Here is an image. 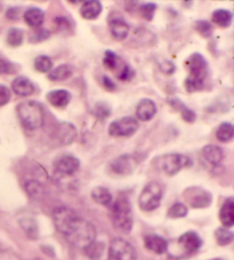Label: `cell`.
Returning a JSON list of instances; mask_svg holds the SVG:
<instances>
[{
	"label": "cell",
	"mask_w": 234,
	"mask_h": 260,
	"mask_svg": "<svg viewBox=\"0 0 234 260\" xmlns=\"http://www.w3.org/2000/svg\"><path fill=\"white\" fill-rule=\"evenodd\" d=\"M53 221L68 242L78 249L85 250L96 239V230L92 222L67 207L56 208L53 211Z\"/></svg>",
	"instance_id": "6da1fadb"
},
{
	"label": "cell",
	"mask_w": 234,
	"mask_h": 260,
	"mask_svg": "<svg viewBox=\"0 0 234 260\" xmlns=\"http://www.w3.org/2000/svg\"><path fill=\"white\" fill-rule=\"evenodd\" d=\"M186 67L189 69V76L185 80L186 90L194 92L202 89L208 76V63L206 58L199 53L192 54L187 59Z\"/></svg>",
	"instance_id": "7a4b0ae2"
},
{
	"label": "cell",
	"mask_w": 234,
	"mask_h": 260,
	"mask_svg": "<svg viewBox=\"0 0 234 260\" xmlns=\"http://www.w3.org/2000/svg\"><path fill=\"white\" fill-rule=\"evenodd\" d=\"M111 204L110 216L114 229L121 233H129L134 224V216L129 200L126 197H119Z\"/></svg>",
	"instance_id": "3957f363"
},
{
	"label": "cell",
	"mask_w": 234,
	"mask_h": 260,
	"mask_svg": "<svg viewBox=\"0 0 234 260\" xmlns=\"http://www.w3.org/2000/svg\"><path fill=\"white\" fill-rule=\"evenodd\" d=\"M16 114L23 127L36 130L43 127L45 121L44 106L37 101H24L17 105Z\"/></svg>",
	"instance_id": "277c9868"
},
{
	"label": "cell",
	"mask_w": 234,
	"mask_h": 260,
	"mask_svg": "<svg viewBox=\"0 0 234 260\" xmlns=\"http://www.w3.org/2000/svg\"><path fill=\"white\" fill-rule=\"evenodd\" d=\"M157 168L167 176H175L182 169L192 166L191 157L180 153H169L156 159Z\"/></svg>",
	"instance_id": "5b68a950"
},
{
	"label": "cell",
	"mask_w": 234,
	"mask_h": 260,
	"mask_svg": "<svg viewBox=\"0 0 234 260\" xmlns=\"http://www.w3.org/2000/svg\"><path fill=\"white\" fill-rule=\"evenodd\" d=\"M163 188L161 184L158 182H150L147 186L143 188L138 198L139 208L143 211H153L159 208L162 201Z\"/></svg>",
	"instance_id": "8992f818"
},
{
	"label": "cell",
	"mask_w": 234,
	"mask_h": 260,
	"mask_svg": "<svg viewBox=\"0 0 234 260\" xmlns=\"http://www.w3.org/2000/svg\"><path fill=\"white\" fill-rule=\"evenodd\" d=\"M107 258L109 260H136V251L128 241L114 239L109 245Z\"/></svg>",
	"instance_id": "52a82bcc"
},
{
	"label": "cell",
	"mask_w": 234,
	"mask_h": 260,
	"mask_svg": "<svg viewBox=\"0 0 234 260\" xmlns=\"http://www.w3.org/2000/svg\"><path fill=\"white\" fill-rule=\"evenodd\" d=\"M138 127L137 119L124 117L111 122L109 126V135L111 137H130L137 132Z\"/></svg>",
	"instance_id": "ba28073f"
},
{
	"label": "cell",
	"mask_w": 234,
	"mask_h": 260,
	"mask_svg": "<svg viewBox=\"0 0 234 260\" xmlns=\"http://www.w3.org/2000/svg\"><path fill=\"white\" fill-rule=\"evenodd\" d=\"M80 168V161L78 157L71 154H62L57 156L54 161V169L61 176L70 177Z\"/></svg>",
	"instance_id": "9c48e42d"
},
{
	"label": "cell",
	"mask_w": 234,
	"mask_h": 260,
	"mask_svg": "<svg viewBox=\"0 0 234 260\" xmlns=\"http://www.w3.org/2000/svg\"><path fill=\"white\" fill-rule=\"evenodd\" d=\"M184 198L192 208H207L212 203V195L200 187L187 188L184 192Z\"/></svg>",
	"instance_id": "30bf717a"
},
{
	"label": "cell",
	"mask_w": 234,
	"mask_h": 260,
	"mask_svg": "<svg viewBox=\"0 0 234 260\" xmlns=\"http://www.w3.org/2000/svg\"><path fill=\"white\" fill-rule=\"evenodd\" d=\"M53 136L58 145L67 146L72 144L77 137V129L72 123L61 122L55 126Z\"/></svg>",
	"instance_id": "8fae6325"
},
{
	"label": "cell",
	"mask_w": 234,
	"mask_h": 260,
	"mask_svg": "<svg viewBox=\"0 0 234 260\" xmlns=\"http://www.w3.org/2000/svg\"><path fill=\"white\" fill-rule=\"evenodd\" d=\"M137 165V161L135 156L130 154H123L111 162L110 170L115 175L126 176L132 174V171L135 169Z\"/></svg>",
	"instance_id": "7c38bea8"
},
{
	"label": "cell",
	"mask_w": 234,
	"mask_h": 260,
	"mask_svg": "<svg viewBox=\"0 0 234 260\" xmlns=\"http://www.w3.org/2000/svg\"><path fill=\"white\" fill-rule=\"evenodd\" d=\"M180 248L183 250L185 254H193L196 251H199V249L202 245V240L196 234L195 232H186V233L182 234L179 240H177Z\"/></svg>",
	"instance_id": "4fadbf2b"
},
{
	"label": "cell",
	"mask_w": 234,
	"mask_h": 260,
	"mask_svg": "<svg viewBox=\"0 0 234 260\" xmlns=\"http://www.w3.org/2000/svg\"><path fill=\"white\" fill-rule=\"evenodd\" d=\"M109 26H110L111 36L113 37L115 40L123 41L127 38L129 35V31H130L129 24L119 15L110 16Z\"/></svg>",
	"instance_id": "5bb4252c"
},
{
	"label": "cell",
	"mask_w": 234,
	"mask_h": 260,
	"mask_svg": "<svg viewBox=\"0 0 234 260\" xmlns=\"http://www.w3.org/2000/svg\"><path fill=\"white\" fill-rule=\"evenodd\" d=\"M157 114V105L152 100L144 99L136 105V118L140 121L148 122Z\"/></svg>",
	"instance_id": "9a60e30c"
},
{
	"label": "cell",
	"mask_w": 234,
	"mask_h": 260,
	"mask_svg": "<svg viewBox=\"0 0 234 260\" xmlns=\"http://www.w3.org/2000/svg\"><path fill=\"white\" fill-rule=\"evenodd\" d=\"M12 90L15 92L17 96L29 97L35 94L36 86L29 78L20 76L14 79V81L12 83Z\"/></svg>",
	"instance_id": "2e32d148"
},
{
	"label": "cell",
	"mask_w": 234,
	"mask_h": 260,
	"mask_svg": "<svg viewBox=\"0 0 234 260\" xmlns=\"http://www.w3.org/2000/svg\"><path fill=\"white\" fill-rule=\"evenodd\" d=\"M144 244L145 248L157 254H163L168 250L167 240L157 234H149L145 236Z\"/></svg>",
	"instance_id": "e0dca14e"
},
{
	"label": "cell",
	"mask_w": 234,
	"mask_h": 260,
	"mask_svg": "<svg viewBox=\"0 0 234 260\" xmlns=\"http://www.w3.org/2000/svg\"><path fill=\"white\" fill-rule=\"evenodd\" d=\"M46 100L48 103L54 106L56 109H64L69 105L70 101H71V95L70 92L65 89H54L50 90L48 94L46 95Z\"/></svg>",
	"instance_id": "ac0fdd59"
},
{
	"label": "cell",
	"mask_w": 234,
	"mask_h": 260,
	"mask_svg": "<svg viewBox=\"0 0 234 260\" xmlns=\"http://www.w3.org/2000/svg\"><path fill=\"white\" fill-rule=\"evenodd\" d=\"M102 3L97 2V0H88V2H83L80 7V15L83 20L93 21L101 15L102 13Z\"/></svg>",
	"instance_id": "d6986e66"
},
{
	"label": "cell",
	"mask_w": 234,
	"mask_h": 260,
	"mask_svg": "<svg viewBox=\"0 0 234 260\" xmlns=\"http://www.w3.org/2000/svg\"><path fill=\"white\" fill-rule=\"evenodd\" d=\"M201 154H202L203 159L212 166H219L224 160V151L217 145H206L202 150H201Z\"/></svg>",
	"instance_id": "ffe728a7"
},
{
	"label": "cell",
	"mask_w": 234,
	"mask_h": 260,
	"mask_svg": "<svg viewBox=\"0 0 234 260\" xmlns=\"http://www.w3.org/2000/svg\"><path fill=\"white\" fill-rule=\"evenodd\" d=\"M219 220L225 229H230L234 225V201L232 198H227L223 202L219 210Z\"/></svg>",
	"instance_id": "44dd1931"
},
{
	"label": "cell",
	"mask_w": 234,
	"mask_h": 260,
	"mask_svg": "<svg viewBox=\"0 0 234 260\" xmlns=\"http://www.w3.org/2000/svg\"><path fill=\"white\" fill-rule=\"evenodd\" d=\"M24 22L30 27H35V29H38L41 25L44 24L45 22V13L43 9L38 7H30L27 8L24 12Z\"/></svg>",
	"instance_id": "7402d4cb"
},
{
	"label": "cell",
	"mask_w": 234,
	"mask_h": 260,
	"mask_svg": "<svg viewBox=\"0 0 234 260\" xmlns=\"http://www.w3.org/2000/svg\"><path fill=\"white\" fill-rule=\"evenodd\" d=\"M103 63H104L106 69L116 72V76H118V74L126 68V65H127L123 62V59H121L118 55H116L114 52H112V50H106L104 53Z\"/></svg>",
	"instance_id": "603a6c76"
},
{
	"label": "cell",
	"mask_w": 234,
	"mask_h": 260,
	"mask_svg": "<svg viewBox=\"0 0 234 260\" xmlns=\"http://www.w3.org/2000/svg\"><path fill=\"white\" fill-rule=\"evenodd\" d=\"M20 226L23 232L26 234V236L31 240H37L39 236V229L38 222L34 217L25 216L20 219Z\"/></svg>",
	"instance_id": "cb8c5ba5"
},
{
	"label": "cell",
	"mask_w": 234,
	"mask_h": 260,
	"mask_svg": "<svg viewBox=\"0 0 234 260\" xmlns=\"http://www.w3.org/2000/svg\"><path fill=\"white\" fill-rule=\"evenodd\" d=\"M92 199L94 200V202L103 207L111 206L112 201H113V197H112L111 192L103 186H97L93 188Z\"/></svg>",
	"instance_id": "d4e9b609"
},
{
	"label": "cell",
	"mask_w": 234,
	"mask_h": 260,
	"mask_svg": "<svg viewBox=\"0 0 234 260\" xmlns=\"http://www.w3.org/2000/svg\"><path fill=\"white\" fill-rule=\"evenodd\" d=\"M212 20L214 24L222 27V29H227V27H230L232 24L233 15L230 11H227V9H217V11H215L213 13Z\"/></svg>",
	"instance_id": "484cf974"
},
{
	"label": "cell",
	"mask_w": 234,
	"mask_h": 260,
	"mask_svg": "<svg viewBox=\"0 0 234 260\" xmlns=\"http://www.w3.org/2000/svg\"><path fill=\"white\" fill-rule=\"evenodd\" d=\"M169 104L174 108L176 111H179V112L181 113L182 118H183L184 121L186 122H194L195 119H196V115L195 113L192 111L191 109L187 108V106L183 103V102H181L180 100L177 99H171L169 101Z\"/></svg>",
	"instance_id": "4316f807"
},
{
	"label": "cell",
	"mask_w": 234,
	"mask_h": 260,
	"mask_svg": "<svg viewBox=\"0 0 234 260\" xmlns=\"http://www.w3.org/2000/svg\"><path fill=\"white\" fill-rule=\"evenodd\" d=\"M72 76V68L70 65L63 64L51 70L48 73V79L51 81H63Z\"/></svg>",
	"instance_id": "83f0119b"
},
{
	"label": "cell",
	"mask_w": 234,
	"mask_h": 260,
	"mask_svg": "<svg viewBox=\"0 0 234 260\" xmlns=\"http://www.w3.org/2000/svg\"><path fill=\"white\" fill-rule=\"evenodd\" d=\"M23 40H24V32H23V30L18 29V27H11L7 31L6 43L9 47H20L23 44Z\"/></svg>",
	"instance_id": "f1b7e54d"
},
{
	"label": "cell",
	"mask_w": 234,
	"mask_h": 260,
	"mask_svg": "<svg viewBox=\"0 0 234 260\" xmlns=\"http://www.w3.org/2000/svg\"><path fill=\"white\" fill-rule=\"evenodd\" d=\"M234 137V127L230 122H223L216 129V138L221 143L231 142Z\"/></svg>",
	"instance_id": "f546056e"
},
{
	"label": "cell",
	"mask_w": 234,
	"mask_h": 260,
	"mask_svg": "<svg viewBox=\"0 0 234 260\" xmlns=\"http://www.w3.org/2000/svg\"><path fill=\"white\" fill-rule=\"evenodd\" d=\"M34 67L39 73H49L53 70V61L46 55H39L35 59Z\"/></svg>",
	"instance_id": "4dcf8cb0"
},
{
	"label": "cell",
	"mask_w": 234,
	"mask_h": 260,
	"mask_svg": "<svg viewBox=\"0 0 234 260\" xmlns=\"http://www.w3.org/2000/svg\"><path fill=\"white\" fill-rule=\"evenodd\" d=\"M215 238H216V241L219 245L225 247V245H228L233 241V233L228 229L221 227V229H218L215 232Z\"/></svg>",
	"instance_id": "1f68e13d"
},
{
	"label": "cell",
	"mask_w": 234,
	"mask_h": 260,
	"mask_svg": "<svg viewBox=\"0 0 234 260\" xmlns=\"http://www.w3.org/2000/svg\"><path fill=\"white\" fill-rule=\"evenodd\" d=\"M94 114L98 120L104 121L111 115V106L106 102H97L94 106Z\"/></svg>",
	"instance_id": "d6a6232c"
},
{
	"label": "cell",
	"mask_w": 234,
	"mask_h": 260,
	"mask_svg": "<svg viewBox=\"0 0 234 260\" xmlns=\"http://www.w3.org/2000/svg\"><path fill=\"white\" fill-rule=\"evenodd\" d=\"M83 251H85L87 256L93 260L100 259L103 251H104V244L102 242H98V241H94V242L88 245Z\"/></svg>",
	"instance_id": "836d02e7"
},
{
	"label": "cell",
	"mask_w": 234,
	"mask_h": 260,
	"mask_svg": "<svg viewBox=\"0 0 234 260\" xmlns=\"http://www.w3.org/2000/svg\"><path fill=\"white\" fill-rule=\"evenodd\" d=\"M187 212H189V209L183 203H174L168 210V217L177 219V218L185 217Z\"/></svg>",
	"instance_id": "e575fe53"
},
{
	"label": "cell",
	"mask_w": 234,
	"mask_h": 260,
	"mask_svg": "<svg viewBox=\"0 0 234 260\" xmlns=\"http://www.w3.org/2000/svg\"><path fill=\"white\" fill-rule=\"evenodd\" d=\"M156 11H157V5L154 3H147L139 7L140 15H142L144 20L147 21H152Z\"/></svg>",
	"instance_id": "d590c367"
},
{
	"label": "cell",
	"mask_w": 234,
	"mask_h": 260,
	"mask_svg": "<svg viewBox=\"0 0 234 260\" xmlns=\"http://www.w3.org/2000/svg\"><path fill=\"white\" fill-rule=\"evenodd\" d=\"M195 29H196V31H198L201 36L206 37V38H208V37H210V36H212V34H213L212 25H210V23L206 22V21L196 22Z\"/></svg>",
	"instance_id": "8d00e7d4"
},
{
	"label": "cell",
	"mask_w": 234,
	"mask_h": 260,
	"mask_svg": "<svg viewBox=\"0 0 234 260\" xmlns=\"http://www.w3.org/2000/svg\"><path fill=\"white\" fill-rule=\"evenodd\" d=\"M16 71V67L8 59L0 57V74H12Z\"/></svg>",
	"instance_id": "74e56055"
},
{
	"label": "cell",
	"mask_w": 234,
	"mask_h": 260,
	"mask_svg": "<svg viewBox=\"0 0 234 260\" xmlns=\"http://www.w3.org/2000/svg\"><path fill=\"white\" fill-rule=\"evenodd\" d=\"M12 99V92L6 86L0 85V108L9 103Z\"/></svg>",
	"instance_id": "f35d334b"
},
{
	"label": "cell",
	"mask_w": 234,
	"mask_h": 260,
	"mask_svg": "<svg viewBox=\"0 0 234 260\" xmlns=\"http://www.w3.org/2000/svg\"><path fill=\"white\" fill-rule=\"evenodd\" d=\"M0 260H23L17 253L9 251V250H2L0 251Z\"/></svg>",
	"instance_id": "ab89813d"
},
{
	"label": "cell",
	"mask_w": 234,
	"mask_h": 260,
	"mask_svg": "<svg viewBox=\"0 0 234 260\" xmlns=\"http://www.w3.org/2000/svg\"><path fill=\"white\" fill-rule=\"evenodd\" d=\"M160 69H161L162 72H165L167 74H171V73H174V71H175V65L169 61H163L160 64Z\"/></svg>",
	"instance_id": "60d3db41"
},
{
	"label": "cell",
	"mask_w": 234,
	"mask_h": 260,
	"mask_svg": "<svg viewBox=\"0 0 234 260\" xmlns=\"http://www.w3.org/2000/svg\"><path fill=\"white\" fill-rule=\"evenodd\" d=\"M102 82H103V85H104V87L106 88V90H109V91H113V90H115V88H116L115 83H114L113 81H112L109 77L103 76V78H102Z\"/></svg>",
	"instance_id": "b9f144b4"
},
{
	"label": "cell",
	"mask_w": 234,
	"mask_h": 260,
	"mask_svg": "<svg viewBox=\"0 0 234 260\" xmlns=\"http://www.w3.org/2000/svg\"><path fill=\"white\" fill-rule=\"evenodd\" d=\"M18 12H20V9L12 7V8H9V9H8V12H7V14H6V16L9 18V20H12V21H16L17 18H18Z\"/></svg>",
	"instance_id": "7bdbcfd3"
},
{
	"label": "cell",
	"mask_w": 234,
	"mask_h": 260,
	"mask_svg": "<svg viewBox=\"0 0 234 260\" xmlns=\"http://www.w3.org/2000/svg\"><path fill=\"white\" fill-rule=\"evenodd\" d=\"M213 260H222V259H213Z\"/></svg>",
	"instance_id": "ee69618b"
}]
</instances>
